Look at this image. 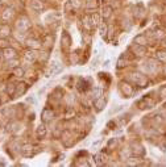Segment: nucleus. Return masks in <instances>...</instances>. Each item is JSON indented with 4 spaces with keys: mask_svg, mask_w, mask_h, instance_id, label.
<instances>
[{
    "mask_svg": "<svg viewBox=\"0 0 166 167\" xmlns=\"http://www.w3.org/2000/svg\"><path fill=\"white\" fill-rule=\"evenodd\" d=\"M109 15H111V8H106V17H108Z\"/></svg>",
    "mask_w": 166,
    "mask_h": 167,
    "instance_id": "obj_13",
    "label": "nucleus"
},
{
    "mask_svg": "<svg viewBox=\"0 0 166 167\" xmlns=\"http://www.w3.org/2000/svg\"><path fill=\"white\" fill-rule=\"evenodd\" d=\"M9 34V28L8 26H3L0 29V37H5V36Z\"/></svg>",
    "mask_w": 166,
    "mask_h": 167,
    "instance_id": "obj_5",
    "label": "nucleus"
},
{
    "mask_svg": "<svg viewBox=\"0 0 166 167\" xmlns=\"http://www.w3.org/2000/svg\"><path fill=\"white\" fill-rule=\"evenodd\" d=\"M15 54H16V51L13 49H8L7 48V49L4 50V55L7 58H13V57H15Z\"/></svg>",
    "mask_w": 166,
    "mask_h": 167,
    "instance_id": "obj_2",
    "label": "nucleus"
},
{
    "mask_svg": "<svg viewBox=\"0 0 166 167\" xmlns=\"http://www.w3.org/2000/svg\"><path fill=\"white\" fill-rule=\"evenodd\" d=\"M5 43H7V42H5V40H1V41H0V46H5Z\"/></svg>",
    "mask_w": 166,
    "mask_h": 167,
    "instance_id": "obj_14",
    "label": "nucleus"
},
{
    "mask_svg": "<svg viewBox=\"0 0 166 167\" xmlns=\"http://www.w3.org/2000/svg\"><path fill=\"white\" fill-rule=\"evenodd\" d=\"M30 5H32V8H34V9H41L42 8V3L40 0H33Z\"/></svg>",
    "mask_w": 166,
    "mask_h": 167,
    "instance_id": "obj_3",
    "label": "nucleus"
},
{
    "mask_svg": "<svg viewBox=\"0 0 166 167\" xmlns=\"http://www.w3.org/2000/svg\"><path fill=\"white\" fill-rule=\"evenodd\" d=\"M102 158H103V155H102V154L95 155V162H96L98 165H102Z\"/></svg>",
    "mask_w": 166,
    "mask_h": 167,
    "instance_id": "obj_11",
    "label": "nucleus"
},
{
    "mask_svg": "<svg viewBox=\"0 0 166 167\" xmlns=\"http://www.w3.org/2000/svg\"><path fill=\"white\" fill-rule=\"evenodd\" d=\"M37 134L40 136V137H44V136L46 134V129H45L44 125H40V126L37 128Z\"/></svg>",
    "mask_w": 166,
    "mask_h": 167,
    "instance_id": "obj_4",
    "label": "nucleus"
},
{
    "mask_svg": "<svg viewBox=\"0 0 166 167\" xmlns=\"http://www.w3.org/2000/svg\"><path fill=\"white\" fill-rule=\"evenodd\" d=\"M28 46H32V48L37 49V48H40V42H38V41H36V40L28 41Z\"/></svg>",
    "mask_w": 166,
    "mask_h": 167,
    "instance_id": "obj_7",
    "label": "nucleus"
},
{
    "mask_svg": "<svg viewBox=\"0 0 166 167\" xmlns=\"http://www.w3.org/2000/svg\"><path fill=\"white\" fill-rule=\"evenodd\" d=\"M15 75L16 76H22L24 75V70L22 68H15Z\"/></svg>",
    "mask_w": 166,
    "mask_h": 167,
    "instance_id": "obj_10",
    "label": "nucleus"
},
{
    "mask_svg": "<svg viewBox=\"0 0 166 167\" xmlns=\"http://www.w3.org/2000/svg\"><path fill=\"white\" fill-rule=\"evenodd\" d=\"M103 104H106L104 99H100V100H98V101L95 103V105H96V108H98V109H102V105H103Z\"/></svg>",
    "mask_w": 166,
    "mask_h": 167,
    "instance_id": "obj_9",
    "label": "nucleus"
},
{
    "mask_svg": "<svg viewBox=\"0 0 166 167\" xmlns=\"http://www.w3.org/2000/svg\"><path fill=\"white\" fill-rule=\"evenodd\" d=\"M52 118H53V112L50 109H44V112H42V120L46 122V121H50Z\"/></svg>",
    "mask_w": 166,
    "mask_h": 167,
    "instance_id": "obj_1",
    "label": "nucleus"
},
{
    "mask_svg": "<svg viewBox=\"0 0 166 167\" xmlns=\"http://www.w3.org/2000/svg\"><path fill=\"white\" fill-rule=\"evenodd\" d=\"M34 57H36V55H34V53H33V51H27V53H25V59H28V61H33V59H34Z\"/></svg>",
    "mask_w": 166,
    "mask_h": 167,
    "instance_id": "obj_8",
    "label": "nucleus"
},
{
    "mask_svg": "<svg viewBox=\"0 0 166 167\" xmlns=\"http://www.w3.org/2000/svg\"><path fill=\"white\" fill-rule=\"evenodd\" d=\"M100 32H102L103 36L106 34V32H107V26H106V25H102V28H100Z\"/></svg>",
    "mask_w": 166,
    "mask_h": 167,
    "instance_id": "obj_12",
    "label": "nucleus"
},
{
    "mask_svg": "<svg viewBox=\"0 0 166 167\" xmlns=\"http://www.w3.org/2000/svg\"><path fill=\"white\" fill-rule=\"evenodd\" d=\"M62 70V66H60V63H53V70H52V74H57L58 71Z\"/></svg>",
    "mask_w": 166,
    "mask_h": 167,
    "instance_id": "obj_6",
    "label": "nucleus"
}]
</instances>
